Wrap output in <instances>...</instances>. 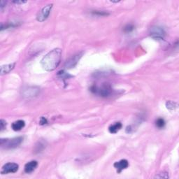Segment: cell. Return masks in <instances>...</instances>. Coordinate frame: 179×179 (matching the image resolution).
<instances>
[{
    "label": "cell",
    "instance_id": "44dd1931",
    "mask_svg": "<svg viewBox=\"0 0 179 179\" xmlns=\"http://www.w3.org/2000/svg\"><path fill=\"white\" fill-rule=\"evenodd\" d=\"M167 174V172H162V173H160V174H158V175L157 176H155V178H169V176H167V175H165Z\"/></svg>",
    "mask_w": 179,
    "mask_h": 179
},
{
    "label": "cell",
    "instance_id": "603a6c76",
    "mask_svg": "<svg viewBox=\"0 0 179 179\" xmlns=\"http://www.w3.org/2000/svg\"><path fill=\"white\" fill-rule=\"evenodd\" d=\"M6 4H7V1H1V3H0V8H1V10L2 11L4 7H5Z\"/></svg>",
    "mask_w": 179,
    "mask_h": 179
},
{
    "label": "cell",
    "instance_id": "ba28073f",
    "mask_svg": "<svg viewBox=\"0 0 179 179\" xmlns=\"http://www.w3.org/2000/svg\"><path fill=\"white\" fill-rule=\"evenodd\" d=\"M82 57V53H77L74 56H73L72 58H70L68 60H66V62L64 64V66L66 69H72L74 67L76 64H78V61Z\"/></svg>",
    "mask_w": 179,
    "mask_h": 179
},
{
    "label": "cell",
    "instance_id": "7402d4cb",
    "mask_svg": "<svg viewBox=\"0 0 179 179\" xmlns=\"http://www.w3.org/2000/svg\"><path fill=\"white\" fill-rule=\"evenodd\" d=\"M39 123H40V125H45V124H46L47 123H48V121H47V120L45 118L41 117L40 122H39Z\"/></svg>",
    "mask_w": 179,
    "mask_h": 179
},
{
    "label": "cell",
    "instance_id": "7c38bea8",
    "mask_svg": "<svg viewBox=\"0 0 179 179\" xmlns=\"http://www.w3.org/2000/svg\"><path fill=\"white\" fill-rule=\"evenodd\" d=\"M25 121H22V120H19V121H15L12 124V129L14 131H20L25 127Z\"/></svg>",
    "mask_w": 179,
    "mask_h": 179
},
{
    "label": "cell",
    "instance_id": "3957f363",
    "mask_svg": "<svg viewBox=\"0 0 179 179\" xmlns=\"http://www.w3.org/2000/svg\"><path fill=\"white\" fill-rule=\"evenodd\" d=\"M23 141V137H18L11 139H3L0 140V144L1 147L7 149H13L19 146Z\"/></svg>",
    "mask_w": 179,
    "mask_h": 179
},
{
    "label": "cell",
    "instance_id": "ffe728a7",
    "mask_svg": "<svg viewBox=\"0 0 179 179\" xmlns=\"http://www.w3.org/2000/svg\"><path fill=\"white\" fill-rule=\"evenodd\" d=\"M6 126H7V122L1 119L0 121V129H1V131H3L6 128Z\"/></svg>",
    "mask_w": 179,
    "mask_h": 179
},
{
    "label": "cell",
    "instance_id": "8fae6325",
    "mask_svg": "<svg viewBox=\"0 0 179 179\" xmlns=\"http://www.w3.org/2000/svg\"><path fill=\"white\" fill-rule=\"evenodd\" d=\"M15 63H11V64H6V65H3L0 68V71H1V75H4V74H8L11 71H12L15 67Z\"/></svg>",
    "mask_w": 179,
    "mask_h": 179
},
{
    "label": "cell",
    "instance_id": "cb8c5ba5",
    "mask_svg": "<svg viewBox=\"0 0 179 179\" xmlns=\"http://www.w3.org/2000/svg\"><path fill=\"white\" fill-rule=\"evenodd\" d=\"M13 2L15 4H24L26 3L27 1H13Z\"/></svg>",
    "mask_w": 179,
    "mask_h": 179
},
{
    "label": "cell",
    "instance_id": "6da1fadb",
    "mask_svg": "<svg viewBox=\"0 0 179 179\" xmlns=\"http://www.w3.org/2000/svg\"><path fill=\"white\" fill-rule=\"evenodd\" d=\"M62 50L60 48H55L48 53H47L42 60L41 64L43 69L47 72H52L58 67L60 63Z\"/></svg>",
    "mask_w": 179,
    "mask_h": 179
},
{
    "label": "cell",
    "instance_id": "277c9868",
    "mask_svg": "<svg viewBox=\"0 0 179 179\" xmlns=\"http://www.w3.org/2000/svg\"><path fill=\"white\" fill-rule=\"evenodd\" d=\"M150 35L153 39L156 40H162L166 36V31L162 27L154 26L151 27Z\"/></svg>",
    "mask_w": 179,
    "mask_h": 179
},
{
    "label": "cell",
    "instance_id": "7a4b0ae2",
    "mask_svg": "<svg viewBox=\"0 0 179 179\" xmlns=\"http://www.w3.org/2000/svg\"><path fill=\"white\" fill-rule=\"evenodd\" d=\"M90 91L102 97H108L113 93V89L109 83H104L99 87L97 85H92L90 88Z\"/></svg>",
    "mask_w": 179,
    "mask_h": 179
},
{
    "label": "cell",
    "instance_id": "2e32d148",
    "mask_svg": "<svg viewBox=\"0 0 179 179\" xmlns=\"http://www.w3.org/2000/svg\"><path fill=\"white\" fill-rule=\"evenodd\" d=\"M155 125H156L157 127H158V128L160 129L163 128L165 125L164 120L163 118H161L157 119V121H155Z\"/></svg>",
    "mask_w": 179,
    "mask_h": 179
},
{
    "label": "cell",
    "instance_id": "5b68a950",
    "mask_svg": "<svg viewBox=\"0 0 179 179\" xmlns=\"http://www.w3.org/2000/svg\"><path fill=\"white\" fill-rule=\"evenodd\" d=\"M40 89L37 87H33V86H29V87L24 88L22 90V95L25 98L27 99H30L38 95Z\"/></svg>",
    "mask_w": 179,
    "mask_h": 179
},
{
    "label": "cell",
    "instance_id": "52a82bcc",
    "mask_svg": "<svg viewBox=\"0 0 179 179\" xmlns=\"http://www.w3.org/2000/svg\"><path fill=\"white\" fill-rule=\"evenodd\" d=\"M53 7V4H48L46 6V7L43 8L42 9L39 11L37 16V20L39 22H43L45 20L47 19V18L48 17L49 14H50L51 9Z\"/></svg>",
    "mask_w": 179,
    "mask_h": 179
},
{
    "label": "cell",
    "instance_id": "d6986e66",
    "mask_svg": "<svg viewBox=\"0 0 179 179\" xmlns=\"http://www.w3.org/2000/svg\"><path fill=\"white\" fill-rule=\"evenodd\" d=\"M92 13L94 15H99V16H104V15H108L109 13L104 12V11H92Z\"/></svg>",
    "mask_w": 179,
    "mask_h": 179
},
{
    "label": "cell",
    "instance_id": "30bf717a",
    "mask_svg": "<svg viewBox=\"0 0 179 179\" xmlns=\"http://www.w3.org/2000/svg\"><path fill=\"white\" fill-rule=\"evenodd\" d=\"M37 165H38V162L35 160L31 161V162L27 163L25 166V172L27 173V174H29V173L34 172L36 170Z\"/></svg>",
    "mask_w": 179,
    "mask_h": 179
},
{
    "label": "cell",
    "instance_id": "9c48e42d",
    "mask_svg": "<svg viewBox=\"0 0 179 179\" xmlns=\"http://www.w3.org/2000/svg\"><path fill=\"white\" fill-rule=\"evenodd\" d=\"M113 166L116 169L118 172L120 173L121 172V171L125 170V169H127L128 167L129 162L127 160H121L118 161V162L114 163Z\"/></svg>",
    "mask_w": 179,
    "mask_h": 179
},
{
    "label": "cell",
    "instance_id": "4fadbf2b",
    "mask_svg": "<svg viewBox=\"0 0 179 179\" xmlns=\"http://www.w3.org/2000/svg\"><path fill=\"white\" fill-rule=\"evenodd\" d=\"M122 123H115L113 125H111L110 127H109V130L110 132V133L111 134H115L118 132L120 129L122 128Z\"/></svg>",
    "mask_w": 179,
    "mask_h": 179
},
{
    "label": "cell",
    "instance_id": "5bb4252c",
    "mask_svg": "<svg viewBox=\"0 0 179 179\" xmlns=\"http://www.w3.org/2000/svg\"><path fill=\"white\" fill-rule=\"evenodd\" d=\"M45 148H46V142H44V141H39L36 145V147H35V153H40L44 150Z\"/></svg>",
    "mask_w": 179,
    "mask_h": 179
},
{
    "label": "cell",
    "instance_id": "8992f818",
    "mask_svg": "<svg viewBox=\"0 0 179 179\" xmlns=\"http://www.w3.org/2000/svg\"><path fill=\"white\" fill-rule=\"evenodd\" d=\"M19 166L16 163L9 162L5 164L1 168V173L2 174H13L15 173L18 170Z\"/></svg>",
    "mask_w": 179,
    "mask_h": 179
},
{
    "label": "cell",
    "instance_id": "ac0fdd59",
    "mask_svg": "<svg viewBox=\"0 0 179 179\" xmlns=\"http://www.w3.org/2000/svg\"><path fill=\"white\" fill-rule=\"evenodd\" d=\"M166 106L167 109L170 110H174L176 108V103L172 101H168L166 103Z\"/></svg>",
    "mask_w": 179,
    "mask_h": 179
},
{
    "label": "cell",
    "instance_id": "e0dca14e",
    "mask_svg": "<svg viewBox=\"0 0 179 179\" xmlns=\"http://www.w3.org/2000/svg\"><path fill=\"white\" fill-rule=\"evenodd\" d=\"M58 76L59 77L61 78H64V79H67V78H69L71 77H72V76L69 75V74H66V73L64 72V71H60L58 73Z\"/></svg>",
    "mask_w": 179,
    "mask_h": 179
},
{
    "label": "cell",
    "instance_id": "9a60e30c",
    "mask_svg": "<svg viewBox=\"0 0 179 179\" xmlns=\"http://www.w3.org/2000/svg\"><path fill=\"white\" fill-rule=\"evenodd\" d=\"M134 28H135V27H134V25L127 24L123 27V31L125 33H130L132 31H134Z\"/></svg>",
    "mask_w": 179,
    "mask_h": 179
}]
</instances>
